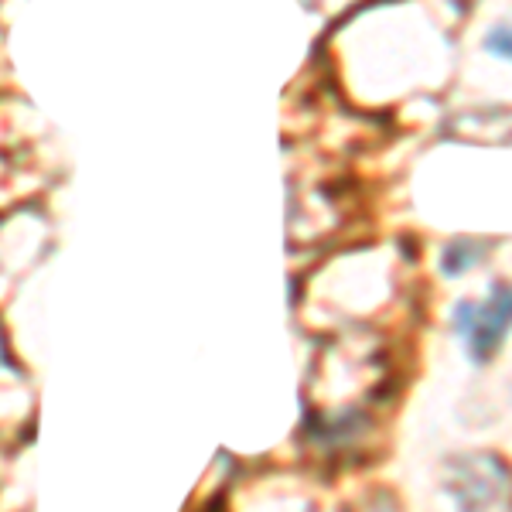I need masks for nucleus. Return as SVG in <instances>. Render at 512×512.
Masks as SVG:
<instances>
[{
  "instance_id": "f03ea898",
  "label": "nucleus",
  "mask_w": 512,
  "mask_h": 512,
  "mask_svg": "<svg viewBox=\"0 0 512 512\" xmlns=\"http://www.w3.org/2000/svg\"><path fill=\"white\" fill-rule=\"evenodd\" d=\"M485 48H489L492 55H499V59H509L512 62V28H495L489 31V38H485Z\"/></svg>"
},
{
  "instance_id": "f257e3e1",
  "label": "nucleus",
  "mask_w": 512,
  "mask_h": 512,
  "mask_svg": "<svg viewBox=\"0 0 512 512\" xmlns=\"http://www.w3.org/2000/svg\"><path fill=\"white\" fill-rule=\"evenodd\" d=\"M454 328H458L472 362H478V366L489 362L512 328V287H495L489 301L482 304H458Z\"/></svg>"
},
{
  "instance_id": "7ed1b4c3",
  "label": "nucleus",
  "mask_w": 512,
  "mask_h": 512,
  "mask_svg": "<svg viewBox=\"0 0 512 512\" xmlns=\"http://www.w3.org/2000/svg\"><path fill=\"white\" fill-rule=\"evenodd\" d=\"M373 512H396V509H393V506H376Z\"/></svg>"
}]
</instances>
